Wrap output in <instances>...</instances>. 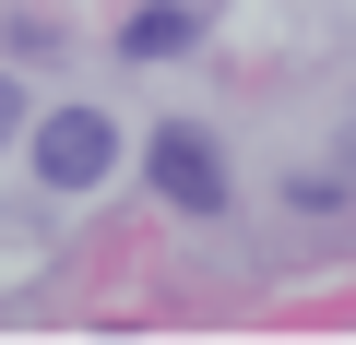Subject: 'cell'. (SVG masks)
<instances>
[{
    "instance_id": "obj_1",
    "label": "cell",
    "mask_w": 356,
    "mask_h": 345,
    "mask_svg": "<svg viewBox=\"0 0 356 345\" xmlns=\"http://www.w3.org/2000/svg\"><path fill=\"white\" fill-rule=\"evenodd\" d=\"M36 179H48L60 203L107 191V179H119V119H107V107H48V119H36Z\"/></svg>"
},
{
    "instance_id": "obj_2",
    "label": "cell",
    "mask_w": 356,
    "mask_h": 345,
    "mask_svg": "<svg viewBox=\"0 0 356 345\" xmlns=\"http://www.w3.org/2000/svg\"><path fill=\"white\" fill-rule=\"evenodd\" d=\"M143 179H154V203H178V215H226V143L191 131V119H166V131L143 143Z\"/></svg>"
},
{
    "instance_id": "obj_3",
    "label": "cell",
    "mask_w": 356,
    "mask_h": 345,
    "mask_svg": "<svg viewBox=\"0 0 356 345\" xmlns=\"http://www.w3.org/2000/svg\"><path fill=\"white\" fill-rule=\"evenodd\" d=\"M191 36H202V13H191V0H143V13L119 24V60H178Z\"/></svg>"
},
{
    "instance_id": "obj_4",
    "label": "cell",
    "mask_w": 356,
    "mask_h": 345,
    "mask_svg": "<svg viewBox=\"0 0 356 345\" xmlns=\"http://www.w3.org/2000/svg\"><path fill=\"white\" fill-rule=\"evenodd\" d=\"M13 131H24V95H13V84H0V143H13Z\"/></svg>"
}]
</instances>
